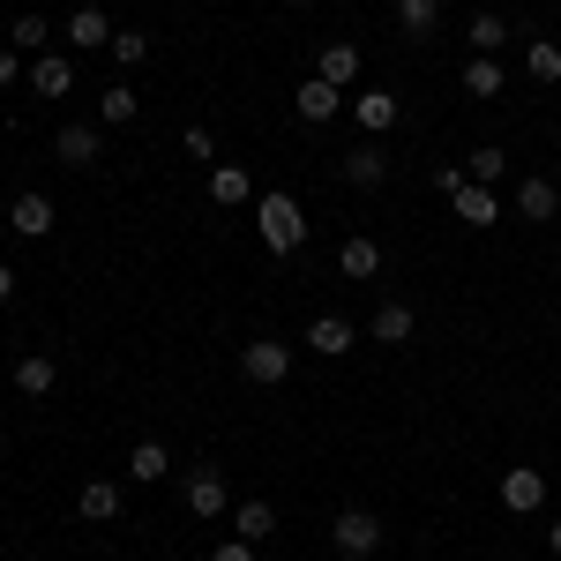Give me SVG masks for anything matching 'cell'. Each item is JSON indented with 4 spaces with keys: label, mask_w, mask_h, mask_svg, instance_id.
<instances>
[{
    "label": "cell",
    "mask_w": 561,
    "mask_h": 561,
    "mask_svg": "<svg viewBox=\"0 0 561 561\" xmlns=\"http://www.w3.org/2000/svg\"><path fill=\"white\" fill-rule=\"evenodd\" d=\"M255 225H262V248H270V255H293V248L307 240V217H300V203H293V195H277V187L262 195Z\"/></svg>",
    "instance_id": "1"
},
{
    "label": "cell",
    "mask_w": 561,
    "mask_h": 561,
    "mask_svg": "<svg viewBox=\"0 0 561 561\" xmlns=\"http://www.w3.org/2000/svg\"><path fill=\"white\" fill-rule=\"evenodd\" d=\"M330 539H337L345 561H367V554H382V517H375V510H337Z\"/></svg>",
    "instance_id": "2"
},
{
    "label": "cell",
    "mask_w": 561,
    "mask_h": 561,
    "mask_svg": "<svg viewBox=\"0 0 561 561\" xmlns=\"http://www.w3.org/2000/svg\"><path fill=\"white\" fill-rule=\"evenodd\" d=\"M187 510H195L203 524L232 517V486H225V472H217V465H195V472H187Z\"/></svg>",
    "instance_id": "3"
},
{
    "label": "cell",
    "mask_w": 561,
    "mask_h": 561,
    "mask_svg": "<svg viewBox=\"0 0 561 561\" xmlns=\"http://www.w3.org/2000/svg\"><path fill=\"white\" fill-rule=\"evenodd\" d=\"M240 375L262 389H277L293 375V345H277V337H255V345H240Z\"/></svg>",
    "instance_id": "4"
},
{
    "label": "cell",
    "mask_w": 561,
    "mask_h": 561,
    "mask_svg": "<svg viewBox=\"0 0 561 561\" xmlns=\"http://www.w3.org/2000/svg\"><path fill=\"white\" fill-rule=\"evenodd\" d=\"M345 113H352V121H359V135H389V128H397V121H404V98H397V90H382V83H375V90H359V98H352Z\"/></svg>",
    "instance_id": "5"
},
{
    "label": "cell",
    "mask_w": 561,
    "mask_h": 561,
    "mask_svg": "<svg viewBox=\"0 0 561 561\" xmlns=\"http://www.w3.org/2000/svg\"><path fill=\"white\" fill-rule=\"evenodd\" d=\"M293 113H300L307 128H330V121L345 113V90H337V83H322V76H307V83L293 90Z\"/></svg>",
    "instance_id": "6"
},
{
    "label": "cell",
    "mask_w": 561,
    "mask_h": 561,
    "mask_svg": "<svg viewBox=\"0 0 561 561\" xmlns=\"http://www.w3.org/2000/svg\"><path fill=\"white\" fill-rule=\"evenodd\" d=\"M539 502H547V472H539V465H510V472H502V510H510V517H531Z\"/></svg>",
    "instance_id": "7"
},
{
    "label": "cell",
    "mask_w": 561,
    "mask_h": 561,
    "mask_svg": "<svg viewBox=\"0 0 561 561\" xmlns=\"http://www.w3.org/2000/svg\"><path fill=\"white\" fill-rule=\"evenodd\" d=\"M53 150H60V165H76V173H83V165H98V158H105V128H90V121H68V128L53 135Z\"/></svg>",
    "instance_id": "8"
},
{
    "label": "cell",
    "mask_w": 561,
    "mask_h": 561,
    "mask_svg": "<svg viewBox=\"0 0 561 561\" xmlns=\"http://www.w3.org/2000/svg\"><path fill=\"white\" fill-rule=\"evenodd\" d=\"M389 180V158H382V135H367L359 150H345V187H359V195H375Z\"/></svg>",
    "instance_id": "9"
},
{
    "label": "cell",
    "mask_w": 561,
    "mask_h": 561,
    "mask_svg": "<svg viewBox=\"0 0 561 561\" xmlns=\"http://www.w3.org/2000/svg\"><path fill=\"white\" fill-rule=\"evenodd\" d=\"M300 345H314L322 359H345V352L359 345V330H352L345 314H314V322H307V337H300Z\"/></svg>",
    "instance_id": "10"
},
{
    "label": "cell",
    "mask_w": 561,
    "mask_h": 561,
    "mask_svg": "<svg viewBox=\"0 0 561 561\" xmlns=\"http://www.w3.org/2000/svg\"><path fill=\"white\" fill-rule=\"evenodd\" d=\"M337 270H345L352 285H375V277H382V240H367V232H352L345 248H337Z\"/></svg>",
    "instance_id": "11"
},
{
    "label": "cell",
    "mask_w": 561,
    "mask_h": 561,
    "mask_svg": "<svg viewBox=\"0 0 561 561\" xmlns=\"http://www.w3.org/2000/svg\"><path fill=\"white\" fill-rule=\"evenodd\" d=\"M8 225H15L23 240H45V232H53V195H38V187H23V195L8 203Z\"/></svg>",
    "instance_id": "12"
},
{
    "label": "cell",
    "mask_w": 561,
    "mask_h": 561,
    "mask_svg": "<svg viewBox=\"0 0 561 561\" xmlns=\"http://www.w3.org/2000/svg\"><path fill=\"white\" fill-rule=\"evenodd\" d=\"M517 217L524 225H554L561 217V187L554 180H517Z\"/></svg>",
    "instance_id": "13"
},
{
    "label": "cell",
    "mask_w": 561,
    "mask_h": 561,
    "mask_svg": "<svg viewBox=\"0 0 561 561\" xmlns=\"http://www.w3.org/2000/svg\"><path fill=\"white\" fill-rule=\"evenodd\" d=\"M412 330H420V314H412L404 300H382V307H375V322H367L375 345H412Z\"/></svg>",
    "instance_id": "14"
},
{
    "label": "cell",
    "mask_w": 561,
    "mask_h": 561,
    "mask_svg": "<svg viewBox=\"0 0 561 561\" xmlns=\"http://www.w3.org/2000/svg\"><path fill=\"white\" fill-rule=\"evenodd\" d=\"M248 195H255V173H248V165H210V203L217 210H240Z\"/></svg>",
    "instance_id": "15"
},
{
    "label": "cell",
    "mask_w": 561,
    "mask_h": 561,
    "mask_svg": "<svg viewBox=\"0 0 561 561\" xmlns=\"http://www.w3.org/2000/svg\"><path fill=\"white\" fill-rule=\"evenodd\" d=\"M232 539H248V547H262V539H270V531H277V510H270V502H232Z\"/></svg>",
    "instance_id": "16"
},
{
    "label": "cell",
    "mask_w": 561,
    "mask_h": 561,
    "mask_svg": "<svg viewBox=\"0 0 561 561\" xmlns=\"http://www.w3.org/2000/svg\"><path fill=\"white\" fill-rule=\"evenodd\" d=\"M397 31L412 45H427L434 31H442V0H397Z\"/></svg>",
    "instance_id": "17"
},
{
    "label": "cell",
    "mask_w": 561,
    "mask_h": 561,
    "mask_svg": "<svg viewBox=\"0 0 561 561\" xmlns=\"http://www.w3.org/2000/svg\"><path fill=\"white\" fill-rule=\"evenodd\" d=\"M165 472H173V449H165V442H135L128 449V479L135 486H158Z\"/></svg>",
    "instance_id": "18"
},
{
    "label": "cell",
    "mask_w": 561,
    "mask_h": 561,
    "mask_svg": "<svg viewBox=\"0 0 561 561\" xmlns=\"http://www.w3.org/2000/svg\"><path fill=\"white\" fill-rule=\"evenodd\" d=\"M68 83H76L68 53H38V60H31V90H38V98H68Z\"/></svg>",
    "instance_id": "19"
},
{
    "label": "cell",
    "mask_w": 561,
    "mask_h": 561,
    "mask_svg": "<svg viewBox=\"0 0 561 561\" xmlns=\"http://www.w3.org/2000/svg\"><path fill=\"white\" fill-rule=\"evenodd\" d=\"M76 510H83L90 524H113V517H121V486H113V479H83Z\"/></svg>",
    "instance_id": "20"
},
{
    "label": "cell",
    "mask_w": 561,
    "mask_h": 561,
    "mask_svg": "<svg viewBox=\"0 0 561 561\" xmlns=\"http://www.w3.org/2000/svg\"><path fill=\"white\" fill-rule=\"evenodd\" d=\"M465 98H479V105L502 98V60H494V53H472V60H465Z\"/></svg>",
    "instance_id": "21"
},
{
    "label": "cell",
    "mask_w": 561,
    "mask_h": 561,
    "mask_svg": "<svg viewBox=\"0 0 561 561\" xmlns=\"http://www.w3.org/2000/svg\"><path fill=\"white\" fill-rule=\"evenodd\" d=\"M53 382H60V367H53L45 352H23V359H15V389H23V397H53Z\"/></svg>",
    "instance_id": "22"
},
{
    "label": "cell",
    "mask_w": 561,
    "mask_h": 561,
    "mask_svg": "<svg viewBox=\"0 0 561 561\" xmlns=\"http://www.w3.org/2000/svg\"><path fill=\"white\" fill-rule=\"evenodd\" d=\"M449 210L465 217V225H494V217H502V195H494V187H472V180H465V195H457Z\"/></svg>",
    "instance_id": "23"
},
{
    "label": "cell",
    "mask_w": 561,
    "mask_h": 561,
    "mask_svg": "<svg viewBox=\"0 0 561 561\" xmlns=\"http://www.w3.org/2000/svg\"><path fill=\"white\" fill-rule=\"evenodd\" d=\"M68 45H113V23H105V8H76V15H68Z\"/></svg>",
    "instance_id": "24"
},
{
    "label": "cell",
    "mask_w": 561,
    "mask_h": 561,
    "mask_svg": "<svg viewBox=\"0 0 561 561\" xmlns=\"http://www.w3.org/2000/svg\"><path fill=\"white\" fill-rule=\"evenodd\" d=\"M524 76H531V83H561V45L554 38H531V45H524Z\"/></svg>",
    "instance_id": "25"
},
{
    "label": "cell",
    "mask_w": 561,
    "mask_h": 561,
    "mask_svg": "<svg viewBox=\"0 0 561 561\" xmlns=\"http://www.w3.org/2000/svg\"><path fill=\"white\" fill-rule=\"evenodd\" d=\"M465 38H472V53H502V45H510V23H502L494 8H479L472 23H465Z\"/></svg>",
    "instance_id": "26"
},
{
    "label": "cell",
    "mask_w": 561,
    "mask_h": 561,
    "mask_svg": "<svg viewBox=\"0 0 561 561\" xmlns=\"http://www.w3.org/2000/svg\"><path fill=\"white\" fill-rule=\"evenodd\" d=\"M502 165H510L502 142H479L472 158H465V180H472V187H502Z\"/></svg>",
    "instance_id": "27"
},
{
    "label": "cell",
    "mask_w": 561,
    "mask_h": 561,
    "mask_svg": "<svg viewBox=\"0 0 561 561\" xmlns=\"http://www.w3.org/2000/svg\"><path fill=\"white\" fill-rule=\"evenodd\" d=\"M314 76H322V83H337V90H345L352 76H359V45H322V68H314Z\"/></svg>",
    "instance_id": "28"
},
{
    "label": "cell",
    "mask_w": 561,
    "mask_h": 561,
    "mask_svg": "<svg viewBox=\"0 0 561 561\" xmlns=\"http://www.w3.org/2000/svg\"><path fill=\"white\" fill-rule=\"evenodd\" d=\"M135 113H142V105H135V90H128V83H113L105 98H98V128H128Z\"/></svg>",
    "instance_id": "29"
},
{
    "label": "cell",
    "mask_w": 561,
    "mask_h": 561,
    "mask_svg": "<svg viewBox=\"0 0 561 561\" xmlns=\"http://www.w3.org/2000/svg\"><path fill=\"white\" fill-rule=\"evenodd\" d=\"M105 53H113V68H142V60H150V38H142V31H113Z\"/></svg>",
    "instance_id": "30"
},
{
    "label": "cell",
    "mask_w": 561,
    "mask_h": 561,
    "mask_svg": "<svg viewBox=\"0 0 561 561\" xmlns=\"http://www.w3.org/2000/svg\"><path fill=\"white\" fill-rule=\"evenodd\" d=\"M45 38H53V23H45V15H15V31H8V45H15V53H38Z\"/></svg>",
    "instance_id": "31"
},
{
    "label": "cell",
    "mask_w": 561,
    "mask_h": 561,
    "mask_svg": "<svg viewBox=\"0 0 561 561\" xmlns=\"http://www.w3.org/2000/svg\"><path fill=\"white\" fill-rule=\"evenodd\" d=\"M180 142H187V158H195V165H217V135L203 128V121H195V128L180 135Z\"/></svg>",
    "instance_id": "32"
},
{
    "label": "cell",
    "mask_w": 561,
    "mask_h": 561,
    "mask_svg": "<svg viewBox=\"0 0 561 561\" xmlns=\"http://www.w3.org/2000/svg\"><path fill=\"white\" fill-rule=\"evenodd\" d=\"M434 195L457 203V195H465V165H434Z\"/></svg>",
    "instance_id": "33"
},
{
    "label": "cell",
    "mask_w": 561,
    "mask_h": 561,
    "mask_svg": "<svg viewBox=\"0 0 561 561\" xmlns=\"http://www.w3.org/2000/svg\"><path fill=\"white\" fill-rule=\"evenodd\" d=\"M15 76H23V53H15V45H0V90L15 83Z\"/></svg>",
    "instance_id": "34"
},
{
    "label": "cell",
    "mask_w": 561,
    "mask_h": 561,
    "mask_svg": "<svg viewBox=\"0 0 561 561\" xmlns=\"http://www.w3.org/2000/svg\"><path fill=\"white\" fill-rule=\"evenodd\" d=\"M210 561H255V547H248V539H225V547H217Z\"/></svg>",
    "instance_id": "35"
},
{
    "label": "cell",
    "mask_w": 561,
    "mask_h": 561,
    "mask_svg": "<svg viewBox=\"0 0 561 561\" xmlns=\"http://www.w3.org/2000/svg\"><path fill=\"white\" fill-rule=\"evenodd\" d=\"M15 300V270H8V262H0V307Z\"/></svg>",
    "instance_id": "36"
},
{
    "label": "cell",
    "mask_w": 561,
    "mask_h": 561,
    "mask_svg": "<svg viewBox=\"0 0 561 561\" xmlns=\"http://www.w3.org/2000/svg\"><path fill=\"white\" fill-rule=\"evenodd\" d=\"M547 554H554V561H561V524H547Z\"/></svg>",
    "instance_id": "37"
},
{
    "label": "cell",
    "mask_w": 561,
    "mask_h": 561,
    "mask_svg": "<svg viewBox=\"0 0 561 561\" xmlns=\"http://www.w3.org/2000/svg\"><path fill=\"white\" fill-rule=\"evenodd\" d=\"M285 8H314V0H285Z\"/></svg>",
    "instance_id": "38"
},
{
    "label": "cell",
    "mask_w": 561,
    "mask_h": 561,
    "mask_svg": "<svg viewBox=\"0 0 561 561\" xmlns=\"http://www.w3.org/2000/svg\"><path fill=\"white\" fill-rule=\"evenodd\" d=\"M486 561H502V554H486Z\"/></svg>",
    "instance_id": "39"
}]
</instances>
